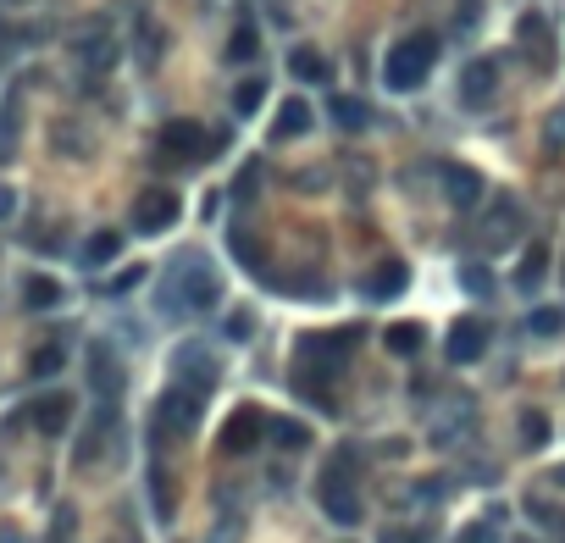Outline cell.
<instances>
[{
  "mask_svg": "<svg viewBox=\"0 0 565 543\" xmlns=\"http://www.w3.org/2000/svg\"><path fill=\"white\" fill-rule=\"evenodd\" d=\"M228 338H250V316H228Z\"/></svg>",
  "mask_w": 565,
  "mask_h": 543,
  "instance_id": "33",
  "label": "cell"
},
{
  "mask_svg": "<svg viewBox=\"0 0 565 543\" xmlns=\"http://www.w3.org/2000/svg\"><path fill=\"white\" fill-rule=\"evenodd\" d=\"M433 61H438V39H433V34H410V39H399V45L388 50L383 84H388V89H399V95H410V89L427 84Z\"/></svg>",
  "mask_w": 565,
  "mask_h": 543,
  "instance_id": "2",
  "label": "cell"
},
{
  "mask_svg": "<svg viewBox=\"0 0 565 543\" xmlns=\"http://www.w3.org/2000/svg\"><path fill=\"white\" fill-rule=\"evenodd\" d=\"M6 217H17V194L0 183V222H6Z\"/></svg>",
  "mask_w": 565,
  "mask_h": 543,
  "instance_id": "32",
  "label": "cell"
},
{
  "mask_svg": "<svg viewBox=\"0 0 565 543\" xmlns=\"http://www.w3.org/2000/svg\"><path fill=\"white\" fill-rule=\"evenodd\" d=\"M272 438H277V449H305L311 444V427L294 422V416H272Z\"/></svg>",
  "mask_w": 565,
  "mask_h": 543,
  "instance_id": "18",
  "label": "cell"
},
{
  "mask_svg": "<svg viewBox=\"0 0 565 543\" xmlns=\"http://www.w3.org/2000/svg\"><path fill=\"white\" fill-rule=\"evenodd\" d=\"M211 305H217V272L200 255H183V266H172V278L161 283V311L189 316V311H211Z\"/></svg>",
  "mask_w": 565,
  "mask_h": 543,
  "instance_id": "1",
  "label": "cell"
},
{
  "mask_svg": "<svg viewBox=\"0 0 565 543\" xmlns=\"http://www.w3.org/2000/svg\"><path fill=\"white\" fill-rule=\"evenodd\" d=\"M222 145H228V133H205L200 122H167V128H161V150L178 156V161H200Z\"/></svg>",
  "mask_w": 565,
  "mask_h": 543,
  "instance_id": "4",
  "label": "cell"
},
{
  "mask_svg": "<svg viewBox=\"0 0 565 543\" xmlns=\"http://www.w3.org/2000/svg\"><path fill=\"white\" fill-rule=\"evenodd\" d=\"M383 344H388L394 355H416L421 344H427V327H421V322H394V327L383 333Z\"/></svg>",
  "mask_w": 565,
  "mask_h": 543,
  "instance_id": "15",
  "label": "cell"
},
{
  "mask_svg": "<svg viewBox=\"0 0 565 543\" xmlns=\"http://www.w3.org/2000/svg\"><path fill=\"white\" fill-rule=\"evenodd\" d=\"M554 483H565V466H560V471H554Z\"/></svg>",
  "mask_w": 565,
  "mask_h": 543,
  "instance_id": "34",
  "label": "cell"
},
{
  "mask_svg": "<svg viewBox=\"0 0 565 543\" xmlns=\"http://www.w3.org/2000/svg\"><path fill=\"white\" fill-rule=\"evenodd\" d=\"M172 383L194 388V394H205V388L217 383V355L205 350V344H183L178 355H172Z\"/></svg>",
  "mask_w": 565,
  "mask_h": 543,
  "instance_id": "6",
  "label": "cell"
},
{
  "mask_svg": "<svg viewBox=\"0 0 565 543\" xmlns=\"http://www.w3.org/2000/svg\"><path fill=\"white\" fill-rule=\"evenodd\" d=\"M178 222V194L172 189H145L139 206H133V228L139 233H167Z\"/></svg>",
  "mask_w": 565,
  "mask_h": 543,
  "instance_id": "8",
  "label": "cell"
},
{
  "mask_svg": "<svg viewBox=\"0 0 565 543\" xmlns=\"http://www.w3.org/2000/svg\"><path fill=\"white\" fill-rule=\"evenodd\" d=\"M89 67H111V56H117V50H111V39H89Z\"/></svg>",
  "mask_w": 565,
  "mask_h": 543,
  "instance_id": "29",
  "label": "cell"
},
{
  "mask_svg": "<svg viewBox=\"0 0 565 543\" xmlns=\"http://www.w3.org/2000/svg\"><path fill=\"white\" fill-rule=\"evenodd\" d=\"M300 133H311V106L305 100H283V111L272 122V139H300Z\"/></svg>",
  "mask_w": 565,
  "mask_h": 543,
  "instance_id": "14",
  "label": "cell"
},
{
  "mask_svg": "<svg viewBox=\"0 0 565 543\" xmlns=\"http://www.w3.org/2000/svg\"><path fill=\"white\" fill-rule=\"evenodd\" d=\"M521 438H527V444H543V438H549V422H543V411H527V416H521Z\"/></svg>",
  "mask_w": 565,
  "mask_h": 543,
  "instance_id": "27",
  "label": "cell"
},
{
  "mask_svg": "<svg viewBox=\"0 0 565 543\" xmlns=\"http://www.w3.org/2000/svg\"><path fill=\"white\" fill-rule=\"evenodd\" d=\"M67 422H73V394H39L34 399V427L45 438L67 433Z\"/></svg>",
  "mask_w": 565,
  "mask_h": 543,
  "instance_id": "10",
  "label": "cell"
},
{
  "mask_svg": "<svg viewBox=\"0 0 565 543\" xmlns=\"http://www.w3.org/2000/svg\"><path fill=\"white\" fill-rule=\"evenodd\" d=\"M493 89H499V67L493 61H471L466 73H460V100L466 106H488Z\"/></svg>",
  "mask_w": 565,
  "mask_h": 543,
  "instance_id": "11",
  "label": "cell"
},
{
  "mask_svg": "<svg viewBox=\"0 0 565 543\" xmlns=\"http://www.w3.org/2000/svg\"><path fill=\"white\" fill-rule=\"evenodd\" d=\"M117 250H122V233H89V244H84V266H106V261H117Z\"/></svg>",
  "mask_w": 565,
  "mask_h": 543,
  "instance_id": "19",
  "label": "cell"
},
{
  "mask_svg": "<svg viewBox=\"0 0 565 543\" xmlns=\"http://www.w3.org/2000/svg\"><path fill=\"white\" fill-rule=\"evenodd\" d=\"M333 122H338V128H366V106H361V100H344V95H338L333 100Z\"/></svg>",
  "mask_w": 565,
  "mask_h": 543,
  "instance_id": "25",
  "label": "cell"
},
{
  "mask_svg": "<svg viewBox=\"0 0 565 543\" xmlns=\"http://www.w3.org/2000/svg\"><path fill=\"white\" fill-rule=\"evenodd\" d=\"M261 100H266V78H244V84L233 89V111H239V117H255Z\"/></svg>",
  "mask_w": 565,
  "mask_h": 543,
  "instance_id": "21",
  "label": "cell"
},
{
  "mask_svg": "<svg viewBox=\"0 0 565 543\" xmlns=\"http://www.w3.org/2000/svg\"><path fill=\"white\" fill-rule=\"evenodd\" d=\"M261 56V34L255 28H239V34L228 39V61H255Z\"/></svg>",
  "mask_w": 565,
  "mask_h": 543,
  "instance_id": "23",
  "label": "cell"
},
{
  "mask_svg": "<svg viewBox=\"0 0 565 543\" xmlns=\"http://www.w3.org/2000/svg\"><path fill=\"white\" fill-rule=\"evenodd\" d=\"M565 327V311L560 305H538V311L527 316V333H538V338H554Z\"/></svg>",
  "mask_w": 565,
  "mask_h": 543,
  "instance_id": "22",
  "label": "cell"
},
{
  "mask_svg": "<svg viewBox=\"0 0 565 543\" xmlns=\"http://www.w3.org/2000/svg\"><path fill=\"white\" fill-rule=\"evenodd\" d=\"M17 6H23V0H17Z\"/></svg>",
  "mask_w": 565,
  "mask_h": 543,
  "instance_id": "35",
  "label": "cell"
},
{
  "mask_svg": "<svg viewBox=\"0 0 565 543\" xmlns=\"http://www.w3.org/2000/svg\"><path fill=\"white\" fill-rule=\"evenodd\" d=\"M200 411H205V394H194V388L172 383L167 399H161V411H156V427H172V433H194V427H200Z\"/></svg>",
  "mask_w": 565,
  "mask_h": 543,
  "instance_id": "5",
  "label": "cell"
},
{
  "mask_svg": "<svg viewBox=\"0 0 565 543\" xmlns=\"http://www.w3.org/2000/svg\"><path fill=\"white\" fill-rule=\"evenodd\" d=\"M510 222H516V206H510V200H499V206H493V228H488V244H493V250L510 239Z\"/></svg>",
  "mask_w": 565,
  "mask_h": 543,
  "instance_id": "24",
  "label": "cell"
},
{
  "mask_svg": "<svg viewBox=\"0 0 565 543\" xmlns=\"http://www.w3.org/2000/svg\"><path fill=\"white\" fill-rule=\"evenodd\" d=\"M405 289V266H377L372 278H366V294H372V300H394V294Z\"/></svg>",
  "mask_w": 565,
  "mask_h": 543,
  "instance_id": "16",
  "label": "cell"
},
{
  "mask_svg": "<svg viewBox=\"0 0 565 543\" xmlns=\"http://www.w3.org/2000/svg\"><path fill=\"white\" fill-rule=\"evenodd\" d=\"M23 300H28V311H50V305H61V283L28 278V283H23Z\"/></svg>",
  "mask_w": 565,
  "mask_h": 543,
  "instance_id": "20",
  "label": "cell"
},
{
  "mask_svg": "<svg viewBox=\"0 0 565 543\" xmlns=\"http://www.w3.org/2000/svg\"><path fill=\"white\" fill-rule=\"evenodd\" d=\"M543 278V244H532L527 255H521V283H538Z\"/></svg>",
  "mask_w": 565,
  "mask_h": 543,
  "instance_id": "28",
  "label": "cell"
},
{
  "mask_svg": "<svg viewBox=\"0 0 565 543\" xmlns=\"http://www.w3.org/2000/svg\"><path fill=\"white\" fill-rule=\"evenodd\" d=\"M289 73L300 78V84H327V73H333V67H327L316 50H294V56H289Z\"/></svg>",
  "mask_w": 565,
  "mask_h": 543,
  "instance_id": "17",
  "label": "cell"
},
{
  "mask_svg": "<svg viewBox=\"0 0 565 543\" xmlns=\"http://www.w3.org/2000/svg\"><path fill=\"white\" fill-rule=\"evenodd\" d=\"M316 499H322V510L338 521V527H355V521H361V499H355V460H349V455L327 460L322 477H316Z\"/></svg>",
  "mask_w": 565,
  "mask_h": 543,
  "instance_id": "3",
  "label": "cell"
},
{
  "mask_svg": "<svg viewBox=\"0 0 565 543\" xmlns=\"http://www.w3.org/2000/svg\"><path fill=\"white\" fill-rule=\"evenodd\" d=\"M61 361H67V355H61V344H39L28 366H34V377H50V372H61Z\"/></svg>",
  "mask_w": 565,
  "mask_h": 543,
  "instance_id": "26",
  "label": "cell"
},
{
  "mask_svg": "<svg viewBox=\"0 0 565 543\" xmlns=\"http://www.w3.org/2000/svg\"><path fill=\"white\" fill-rule=\"evenodd\" d=\"M89 383H95L106 399L122 394V366H117V355H111L106 344H95V350H89Z\"/></svg>",
  "mask_w": 565,
  "mask_h": 543,
  "instance_id": "12",
  "label": "cell"
},
{
  "mask_svg": "<svg viewBox=\"0 0 565 543\" xmlns=\"http://www.w3.org/2000/svg\"><path fill=\"white\" fill-rule=\"evenodd\" d=\"M460 543H499V532H493V527H466V538H460Z\"/></svg>",
  "mask_w": 565,
  "mask_h": 543,
  "instance_id": "31",
  "label": "cell"
},
{
  "mask_svg": "<svg viewBox=\"0 0 565 543\" xmlns=\"http://www.w3.org/2000/svg\"><path fill=\"white\" fill-rule=\"evenodd\" d=\"M383 543H427L416 527H394V532H383Z\"/></svg>",
  "mask_w": 565,
  "mask_h": 543,
  "instance_id": "30",
  "label": "cell"
},
{
  "mask_svg": "<svg viewBox=\"0 0 565 543\" xmlns=\"http://www.w3.org/2000/svg\"><path fill=\"white\" fill-rule=\"evenodd\" d=\"M266 433H272V416H261L255 405H244V411H233L228 427H222V455H244V449H255Z\"/></svg>",
  "mask_w": 565,
  "mask_h": 543,
  "instance_id": "7",
  "label": "cell"
},
{
  "mask_svg": "<svg viewBox=\"0 0 565 543\" xmlns=\"http://www.w3.org/2000/svg\"><path fill=\"white\" fill-rule=\"evenodd\" d=\"M482 350H488V327H482L477 316H460L444 338V355L455 366H471V361H482Z\"/></svg>",
  "mask_w": 565,
  "mask_h": 543,
  "instance_id": "9",
  "label": "cell"
},
{
  "mask_svg": "<svg viewBox=\"0 0 565 543\" xmlns=\"http://www.w3.org/2000/svg\"><path fill=\"white\" fill-rule=\"evenodd\" d=\"M444 194H449V206H460V211H471L482 200V178L471 167H449L444 172Z\"/></svg>",
  "mask_w": 565,
  "mask_h": 543,
  "instance_id": "13",
  "label": "cell"
}]
</instances>
